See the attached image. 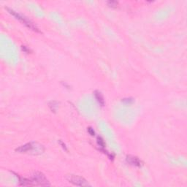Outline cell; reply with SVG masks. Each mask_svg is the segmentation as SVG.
<instances>
[{
	"instance_id": "6da1fadb",
	"label": "cell",
	"mask_w": 187,
	"mask_h": 187,
	"mask_svg": "<svg viewBox=\"0 0 187 187\" xmlns=\"http://www.w3.org/2000/svg\"><path fill=\"white\" fill-rule=\"evenodd\" d=\"M16 151L20 154H29L31 155H40L45 151V148L42 145L37 142H30L18 147Z\"/></svg>"
},
{
	"instance_id": "7a4b0ae2",
	"label": "cell",
	"mask_w": 187,
	"mask_h": 187,
	"mask_svg": "<svg viewBox=\"0 0 187 187\" xmlns=\"http://www.w3.org/2000/svg\"><path fill=\"white\" fill-rule=\"evenodd\" d=\"M6 10H7V12H8L10 14H11L12 16H14V17L16 18V19H17V20H18L19 21L21 22L23 24H24L25 26H26V27H28L29 29H32V30H33L34 32H39V33H40V31L39 30V29H38L36 25H35V23H33V22L31 21L29 19H28L27 18L25 17L24 16L20 14V13H18V12H16L15 10H12V9L8 8V7H6Z\"/></svg>"
},
{
	"instance_id": "3957f363",
	"label": "cell",
	"mask_w": 187,
	"mask_h": 187,
	"mask_svg": "<svg viewBox=\"0 0 187 187\" xmlns=\"http://www.w3.org/2000/svg\"><path fill=\"white\" fill-rule=\"evenodd\" d=\"M31 181H32L33 186H48L51 185L47 178L45 177L43 173L40 172H35L32 175L31 178Z\"/></svg>"
},
{
	"instance_id": "277c9868",
	"label": "cell",
	"mask_w": 187,
	"mask_h": 187,
	"mask_svg": "<svg viewBox=\"0 0 187 187\" xmlns=\"http://www.w3.org/2000/svg\"><path fill=\"white\" fill-rule=\"evenodd\" d=\"M66 179L70 183H73V185H76L78 186H90L89 182L81 176H76V175L70 174L66 176Z\"/></svg>"
},
{
	"instance_id": "5b68a950",
	"label": "cell",
	"mask_w": 187,
	"mask_h": 187,
	"mask_svg": "<svg viewBox=\"0 0 187 187\" xmlns=\"http://www.w3.org/2000/svg\"><path fill=\"white\" fill-rule=\"evenodd\" d=\"M126 162L130 165L135 166V167H141L143 166V162L138 157H135L132 155H128L126 157Z\"/></svg>"
},
{
	"instance_id": "8992f818",
	"label": "cell",
	"mask_w": 187,
	"mask_h": 187,
	"mask_svg": "<svg viewBox=\"0 0 187 187\" xmlns=\"http://www.w3.org/2000/svg\"><path fill=\"white\" fill-rule=\"evenodd\" d=\"M94 97H95V99H97V102L99 103V104L100 106H102V107H103V106L104 105V103L105 102H104V97H103V95L102 94L101 92L96 90L94 91Z\"/></svg>"
},
{
	"instance_id": "52a82bcc",
	"label": "cell",
	"mask_w": 187,
	"mask_h": 187,
	"mask_svg": "<svg viewBox=\"0 0 187 187\" xmlns=\"http://www.w3.org/2000/svg\"><path fill=\"white\" fill-rule=\"evenodd\" d=\"M97 145H98V146L99 147L100 151H102L103 153H104V154H108V153H107V151L105 150V143H104V140H103V138H102V137H100V136L97 137Z\"/></svg>"
},
{
	"instance_id": "ba28073f",
	"label": "cell",
	"mask_w": 187,
	"mask_h": 187,
	"mask_svg": "<svg viewBox=\"0 0 187 187\" xmlns=\"http://www.w3.org/2000/svg\"><path fill=\"white\" fill-rule=\"evenodd\" d=\"M16 176H17V177L18 178V179H19V184H20V186H33V185H32V181H31V180L26 179H25V178L20 177L18 175H16Z\"/></svg>"
},
{
	"instance_id": "9c48e42d",
	"label": "cell",
	"mask_w": 187,
	"mask_h": 187,
	"mask_svg": "<svg viewBox=\"0 0 187 187\" xmlns=\"http://www.w3.org/2000/svg\"><path fill=\"white\" fill-rule=\"evenodd\" d=\"M48 106L53 113H56L59 108V102L56 101H51L48 103Z\"/></svg>"
},
{
	"instance_id": "30bf717a",
	"label": "cell",
	"mask_w": 187,
	"mask_h": 187,
	"mask_svg": "<svg viewBox=\"0 0 187 187\" xmlns=\"http://www.w3.org/2000/svg\"><path fill=\"white\" fill-rule=\"evenodd\" d=\"M107 6H109L110 7H112V8H116L119 5V2L116 1H107Z\"/></svg>"
},
{
	"instance_id": "8fae6325",
	"label": "cell",
	"mask_w": 187,
	"mask_h": 187,
	"mask_svg": "<svg viewBox=\"0 0 187 187\" xmlns=\"http://www.w3.org/2000/svg\"><path fill=\"white\" fill-rule=\"evenodd\" d=\"M134 99L132 97H128V98H123L122 99V102H123L126 104H130L133 103Z\"/></svg>"
},
{
	"instance_id": "7c38bea8",
	"label": "cell",
	"mask_w": 187,
	"mask_h": 187,
	"mask_svg": "<svg viewBox=\"0 0 187 187\" xmlns=\"http://www.w3.org/2000/svg\"><path fill=\"white\" fill-rule=\"evenodd\" d=\"M87 132H89V134L91 136H94V135H95V131H94V129L92 127H91V126L87 128Z\"/></svg>"
},
{
	"instance_id": "4fadbf2b",
	"label": "cell",
	"mask_w": 187,
	"mask_h": 187,
	"mask_svg": "<svg viewBox=\"0 0 187 187\" xmlns=\"http://www.w3.org/2000/svg\"><path fill=\"white\" fill-rule=\"evenodd\" d=\"M21 49H22V51H23V52L26 53V54H31V53H32V51H31V50L29 49L28 47L25 46V45L21 46Z\"/></svg>"
},
{
	"instance_id": "5bb4252c",
	"label": "cell",
	"mask_w": 187,
	"mask_h": 187,
	"mask_svg": "<svg viewBox=\"0 0 187 187\" xmlns=\"http://www.w3.org/2000/svg\"><path fill=\"white\" fill-rule=\"evenodd\" d=\"M59 144H60V145H61V147H62V148L64 150H65L66 151H67V146H66V145L64 143L62 142V141L61 140H59Z\"/></svg>"
}]
</instances>
